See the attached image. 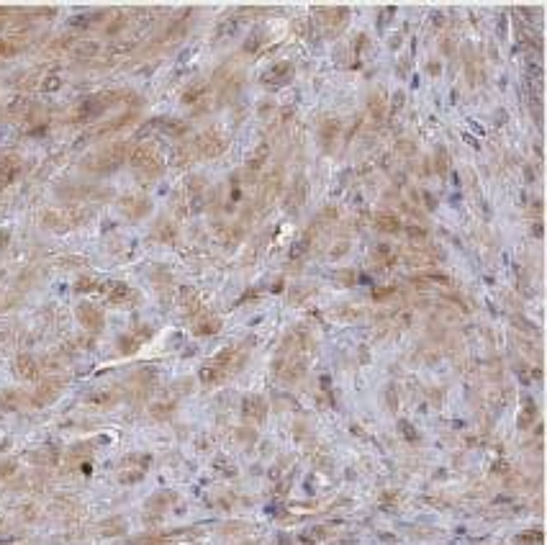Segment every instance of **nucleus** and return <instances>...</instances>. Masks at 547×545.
Wrapping results in <instances>:
<instances>
[{
    "instance_id": "obj_1",
    "label": "nucleus",
    "mask_w": 547,
    "mask_h": 545,
    "mask_svg": "<svg viewBox=\"0 0 547 545\" xmlns=\"http://www.w3.org/2000/svg\"><path fill=\"white\" fill-rule=\"evenodd\" d=\"M129 162H131V167L136 170V173L144 175V178H154V175H159V173H162V167H165L159 152H157L154 147H149V144L136 147V150L131 152Z\"/></svg>"
},
{
    "instance_id": "obj_2",
    "label": "nucleus",
    "mask_w": 547,
    "mask_h": 545,
    "mask_svg": "<svg viewBox=\"0 0 547 545\" xmlns=\"http://www.w3.org/2000/svg\"><path fill=\"white\" fill-rule=\"evenodd\" d=\"M124 157H126V147L124 144H111L108 150L93 155L88 162H85V167L93 170V173H111V170H116L124 165Z\"/></svg>"
},
{
    "instance_id": "obj_3",
    "label": "nucleus",
    "mask_w": 547,
    "mask_h": 545,
    "mask_svg": "<svg viewBox=\"0 0 547 545\" xmlns=\"http://www.w3.org/2000/svg\"><path fill=\"white\" fill-rule=\"evenodd\" d=\"M293 72L296 67L291 62H275L272 67H267V72L262 75V82L270 85V88H283V85H288L293 80Z\"/></svg>"
},
{
    "instance_id": "obj_4",
    "label": "nucleus",
    "mask_w": 547,
    "mask_h": 545,
    "mask_svg": "<svg viewBox=\"0 0 547 545\" xmlns=\"http://www.w3.org/2000/svg\"><path fill=\"white\" fill-rule=\"evenodd\" d=\"M98 293H105L108 304H113V306H121V304H126V301L134 296V291L129 288L126 283H121V280H108V283H100Z\"/></svg>"
},
{
    "instance_id": "obj_5",
    "label": "nucleus",
    "mask_w": 547,
    "mask_h": 545,
    "mask_svg": "<svg viewBox=\"0 0 547 545\" xmlns=\"http://www.w3.org/2000/svg\"><path fill=\"white\" fill-rule=\"evenodd\" d=\"M242 414H244V419H249L254 424H262L267 419V401L262 396H247L242 401Z\"/></svg>"
},
{
    "instance_id": "obj_6",
    "label": "nucleus",
    "mask_w": 547,
    "mask_h": 545,
    "mask_svg": "<svg viewBox=\"0 0 547 545\" xmlns=\"http://www.w3.org/2000/svg\"><path fill=\"white\" fill-rule=\"evenodd\" d=\"M77 319H80V324H82L85 329H90V332H98V329L103 327V314H100V309H98L95 304H90V301H82V304L77 306Z\"/></svg>"
},
{
    "instance_id": "obj_7",
    "label": "nucleus",
    "mask_w": 547,
    "mask_h": 545,
    "mask_svg": "<svg viewBox=\"0 0 547 545\" xmlns=\"http://www.w3.org/2000/svg\"><path fill=\"white\" fill-rule=\"evenodd\" d=\"M113 103V98H103V95H90L88 101H82V106H80V116L77 119H82V121H90V119H95V116H100V113L108 108Z\"/></svg>"
},
{
    "instance_id": "obj_8",
    "label": "nucleus",
    "mask_w": 547,
    "mask_h": 545,
    "mask_svg": "<svg viewBox=\"0 0 547 545\" xmlns=\"http://www.w3.org/2000/svg\"><path fill=\"white\" fill-rule=\"evenodd\" d=\"M224 147H226V141H224V136H218L216 131H208V134H203V136L198 139V150L203 152L206 157H216V155H221Z\"/></svg>"
},
{
    "instance_id": "obj_9",
    "label": "nucleus",
    "mask_w": 547,
    "mask_h": 545,
    "mask_svg": "<svg viewBox=\"0 0 547 545\" xmlns=\"http://www.w3.org/2000/svg\"><path fill=\"white\" fill-rule=\"evenodd\" d=\"M16 376L23 381H36L39 378V363L31 355H18L16 358Z\"/></svg>"
},
{
    "instance_id": "obj_10",
    "label": "nucleus",
    "mask_w": 547,
    "mask_h": 545,
    "mask_svg": "<svg viewBox=\"0 0 547 545\" xmlns=\"http://www.w3.org/2000/svg\"><path fill=\"white\" fill-rule=\"evenodd\" d=\"M154 129H159L165 136H185L188 134V124L185 121H175V119H152Z\"/></svg>"
},
{
    "instance_id": "obj_11",
    "label": "nucleus",
    "mask_w": 547,
    "mask_h": 545,
    "mask_svg": "<svg viewBox=\"0 0 547 545\" xmlns=\"http://www.w3.org/2000/svg\"><path fill=\"white\" fill-rule=\"evenodd\" d=\"M121 209H124L131 219H139V216H144V214L152 211V204H149V198H126V201H121Z\"/></svg>"
},
{
    "instance_id": "obj_12",
    "label": "nucleus",
    "mask_w": 547,
    "mask_h": 545,
    "mask_svg": "<svg viewBox=\"0 0 547 545\" xmlns=\"http://www.w3.org/2000/svg\"><path fill=\"white\" fill-rule=\"evenodd\" d=\"M60 388H62V383H60V381H46V383H41V386L36 388V393H34V404H36V407H44V404H49L51 399H57Z\"/></svg>"
},
{
    "instance_id": "obj_13",
    "label": "nucleus",
    "mask_w": 547,
    "mask_h": 545,
    "mask_svg": "<svg viewBox=\"0 0 547 545\" xmlns=\"http://www.w3.org/2000/svg\"><path fill=\"white\" fill-rule=\"evenodd\" d=\"M198 378L203 381L206 386H218V383H221V381L226 378V373H224V370H221L218 365H213V363L208 360V363H206L203 368L198 370Z\"/></svg>"
},
{
    "instance_id": "obj_14",
    "label": "nucleus",
    "mask_w": 547,
    "mask_h": 545,
    "mask_svg": "<svg viewBox=\"0 0 547 545\" xmlns=\"http://www.w3.org/2000/svg\"><path fill=\"white\" fill-rule=\"evenodd\" d=\"M267 157H270V147L260 144L257 150H252V155L247 157V170H249V173H260V170L265 167V162H267Z\"/></svg>"
},
{
    "instance_id": "obj_15",
    "label": "nucleus",
    "mask_w": 547,
    "mask_h": 545,
    "mask_svg": "<svg viewBox=\"0 0 547 545\" xmlns=\"http://www.w3.org/2000/svg\"><path fill=\"white\" fill-rule=\"evenodd\" d=\"M339 131H342V121H339V119H329V121H324L321 129H319V139H321V144H324V147H332V141L339 136Z\"/></svg>"
},
{
    "instance_id": "obj_16",
    "label": "nucleus",
    "mask_w": 547,
    "mask_h": 545,
    "mask_svg": "<svg viewBox=\"0 0 547 545\" xmlns=\"http://www.w3.org/2000/svg\"><path fill=\"white\" fill-rule=\"evenodd\" d=\"M375 226L380 229L383 234H396V232H401V219L396 214H378L375 216Z\"/></svg>"
},
{
    "instance_id": "obj_17",
    "label": "nucleus",
    "mask_w": 547,
    "mask_h": 545,
    "mask_svg": "<svg viewBox=\"0 0 547 545\" xmlns=\"http://www.w3.org/2000/svg\"><path fill=\"white\" fill-rule=\"evenodd\" d=\"M149 463H152V455H147V453H129L121 461L124 468H136V471H147Z\"/></svg>"
},
{
    "instance_id": "obj_18",
    "label": "nucleus",
    "mask_w": 547,
    "mask_h": 545,
    "mask_svg": "<svg viewBox=\"0 0 547 545\" xmlns=\"http://www.w3.org/2000/svg\"><path fill=\"white\" fill-rule=\"evenodd\" d=\"M218 327H221V324H218L216 317H200V319L193 324L195 334H200V337H203V334H213V332H218Z\"/></svg>"
},
{
    "instance_id": "obj_19",
    "label": "nucleus",
    "mask_w": 547,
    "mask_h": 545,
    "mask_svg": "<svg viewBox=\"0 0 547 545\" xmlns=\"http://www.w3.org/2000/svg\"><path fill=\"white\" fill-rule=\"evenodd\" d=\"M175 409H178V407L172 404V401H159V404H152V407H149L152 417L159 419V422H162V419H170L172 414H175Z\"/></svg>"
},
{
    "instance_id": "obj_20",
    "label": "nucleus",
    "mask_w": 547,
    "mask_h": 545,
    "mask_svg": "<svg viewBox=\"0 0 547 545\" xmlns=\"http://www.w3.org/2000/svg\"><path fill=\"white\" fill-rule=\"evenodd\" d=\"M206 90H208V88H206L203 82H193L190 88H185V93H183V103H188V106H190V103L200 101V98L206 95Z\"/></svg>"
},
{
    "instance_id": "obj_21",
    "label": "nucleus",
    "mask_w": 547,
    "mask_h": 545,
    "mask_svg": "<svg viewBox=\"0 0 547 545\" xmlns=\"http://www.w3.org/2000/svg\"><path fill=\"white\" fill-rule=\"evenodd\" d=\"M139 348H141V342L136 339V334H124V337H119V353L134 355Z\"/></svg>"
},
{
    "instance_id": "obj_22",
    "label": "nucleus",
    "mask_w": 547,
    "mask_h": 545,
    "mask_svg": "<svg viewBox=\"0 0 547 545\" xmlns=\"http://www.w3.org/2000/svg\"><path fill=\"white\" fill-rule=\"evenodd\" d=\"M124 527H126V522H124L121 517H111V520H105V522L100 525V532H103V535H121Z\"/></svg>"
},
{
    "instance_id": "obj_23",
    "label": "nucleus",
    "mask_w": 547,
    "mask_h": 545,
    "mask_svg": "<svg viewBox=\"0 0 547 545\" xmlns=\"http://www.w3.org/2000/svg\"><path fill=\"white\" fill-rule=\"evenodd\" d=\"M154 237L159 242H172V239H175V226L167 224V221H159L157 229H154Z\"/></svg>"
},
{
    "instance_id": "obj_24",
    "label": "nucleus",
    "mask_w": 547,
    "mask_h": 545,
    "mask_svg": "<svg viewBox=\"0 0 547 545\" xmlns=\"http://www.w3.org/2000/svg\"><path fill=\"white\" fill-rule=\"evenodd\" d=\"M100 288V280H95V278H80L77 283H75V291L77 293H93V291H98Z\"/></svg>"
},
{
    "instance_id": "obj_25",
    "label": "nucleus",
    "mask_w": 547,
    "mask_h": 545,
    "mask_svg": "<svg viewBox=\"0 0 547 545\" xmlns=\"http://www.w3.org/2000/svg\"><path fill=\"white\" fill-rule=\"evenodd\" d=\"M144 473H147V471H136V468H124V471H121V476H119V481H121L124 486H129V483H139V481L144 478Z\"/></svg>"
},
{
    "instance_id": "obj_26",
    "label": "nucleus",
    "mask_w": 547,
    "mask_h": 545,
    "mask_svg": "<svg viewBox=\"0 0 547 545\" xmlns=\"http://www.w3.org/2000/svg\"><path fill=\"white\" fill-rule=\"evenodd\" d=\"M237 440L244 445H254L257 442V429L254 427H239L237 429Z\"/></svg>"
},
{
    "instance_id": "obj_27",
    "label": "nucleus",
    "mask_w": 547,
    "mask_h": 545,
    "mask_svg": "<svg viewBox=\"0 0 547 545\" xmlns=\"http://www.w3.org/2000/svg\"><path fill=\"white\" fill-rule=\"evenodd\" d=\"M16 404H18V393L16 391H3L0 393V409H16Z\"/></svg>"
},
{
    "instance_id": "obj_28",
    "label": "nucleus",
    "mask_w": 547,
    "mask_h": 545,
    "mask_svg": "<svg viewBox=\"0 0 547 545\" xmlns=\"http://www.w3.org/2000/svg\"><path fill=\"white\" fill-rule=\"evenodd\" d=\"M367 106H370V113H372L375 119H383V116H386V101H383L380 95H375Z\"/></svg>"
},
{
    "instance_id": "obj_29",
    "label": "nucleus",
    "mask_w": 547,
    "mask_h": 545,
    "mask_svg": "<svg viewBox=\"0 0 547 545\" xmlns=\"http://www.w3.org/2000/svg\"><path fill=\"white\" fill-rule=\"evenodd\" d=\"M113 401H116V396L108 393V391H103V393H93V396H90V404H95V407H111Z\"/></svg>"
},
{
    "instance_id": "obj_30",
    "label": "nucleus",
    "mask_w": 547,
    "mask_h": 545,
    "mask_svg": "<svg viewBox=\"0 0 547 545\" xmlns=\"http://www.w3.org/2000/svg\"><path fill=\"white\" fill-rule=\"evenodd\" d=\"M434 167H437V173H440V175H447V150H445V147H437Z\"/></svg>"
},
{
    "instance_id": "obj_31",
    "label": "nucleus",
    "mask_w": 547,
    "mask_h": 545,
    "mask_svg": "<svg viewBox=\"0 0 547 545\" xmlns=\"http://www.w3.org/2000/svg\"><path fill=\"white\" fill-rule=\"evenodd\" d=\"M398 429H401V435H404V437H406L409 442H416V440H419L416 429H414V427H411V424H409L406 419H401V422H398Z\"/></svg>"
},
{
    "instance_id": "obj_32",
    "label": "nucleus",
    "mask_w": 547,
    "mask_h": 545,
    "mask_svg": "<svg viewBox=\"0 0 547 545\" xmlns=\"http://www.w3.org/2000/svg\"><path fill=\"white\" fill-rule=\"evenodd\" d=\"M265 41V36H262V31H254L247 41H244V52H257L260 49V44Z\"/></svg>"
},
{
    "instance_id": "obj_33",
    "label": "nucleus",
    "mask_w": 547,
    "mask_h": 545,
    "mask_svg": "<svg viewBox=\"0 0 547 545\" xmlns=\"http://www.w3.org/2000/svg\"><path fill=\"white\" fill-rule=\"evenodd\" d=\"M308 247H311V239H308V237L298 239V242L291 247V257H293V260H298V257H301L303 252H308Z\"/></svg>"
},
{
    "instance_id": "obj_34",
    "label": "nucleus",
    "mask_w": 547,
    "mask_h": 545,
    "mask_svg": "<svg viewBox=\"0 0 547 545\" xmlns=\"http://www.w3.org/2000/svg\"><path fill=\"white\" fill-rule=\"evenodd\" d=\"M57 88H62V77H57V75H51V77H46V80L41 82V90H44V93H54Z\"/></svg>"
},
{
    "instance_id": "obj_35",
    "label": "nucleus",
    "mask_w": 547,
    "mask_h": 545,
    "mask_svg": "<svg viewBox=\"0 0 547 545\" xmlns=\"http://www.w3.org/2000/svg\"><path fill=\"white\" fill-rule=\"evenodd\" d=\"M542 540H544V535H542L539 530H537V532H534V530H532V532H522L519 537H516V542H532V545H534V542H542Z\"/></svg>"
},
{
    "instance_id": "obj_36",
    "label": "nucleus",
    "mask_w": 547,
    "mask_h": 545,
    "mask_svg": "<svg viewBox=\"0 0 547 545\" xmlns=\"http://www.w3.org/2000/svg\"><path fill=\"white\" fill-rule=\"evenodd\" d=\"M100 46L95 44V41H82L80 46H77V54H82V57H90V54H95Z\"/></svg>"
},
{
    "instance_id": "obj_37",
    "label": "nucleus",
    "mask_w": 547,
    "mask_h": 545,
    "mask_svg": "<svg viewBox=\"0 0 547 545\" xmlns=\"http://www.w3.org/2000/svg\"><path fill=\"white\" fill-rule=\"evenodd\" d=\"M406 234H409L411 239H426V232H424L421 226H414V224H411V226H406Z\"/></svg>"
},
{
    "instance_id": "obj_38",
    "label": "nucleus",
    "mask_w": 547,
    "mask_h": 545,
    "mask_svg": "<svg viewBox=\"0 0 547 545\" xmlns=\"http://www.w3.org/2000/svg\"><path fill=\"white\" fill-rule=\"evenodd\" d=\"M234 31H237V21H226V23L218 26V34H221V36H224V34L229 36V34H234Z\"/></svg>"
},
{
    "instance_id": "obj_39",
    "label": "nucleus",
    "mask_w": 547,
    "mask_h": 545,
    "mask_svg": "<svg viewBox=\"0 0 547 545\" xmlns=\"http://www.w3.org/2000/svg\"><path fill=\"white\" fill-rule=\"evenodd\" d=\"M404 101H406V93H401V90H398V93H393V106H391V113H396L401 106H404Z\"/></svg>"
},
{
    "instance_id": "obj_40",
    "label": "nucleus",
    "mask_w": 547,
    "mask_h": 545,
    "mask_svg": "<svg viewBox=\"0 0 547 545\" xmlns=\"http://www.w3.org/2000/svg\"><path fill=\"white\" fill-rule=\"evenodd\" d=\"M426 72H429L431 77H437V75L442 72V65H440V62H429V65H426Z\"/></svg>"
},
{
    "instance_id": "obj_41",
    "label": "nucleus",
    "mask_w": 547,
    "mask_h": 545,
    "mask_svg": "<svg viewBox=\"0 0 547 545\" xmlns=\"http://www.w3.org/2000/svg\"><path fill=\"white\" fill-rule=\"evenodd\" d=\"M393 13H396V8H386V11H383V16H380V21H378V23H380V28H383V26H386V23L393 18Z\"/></svg>"
},
{
    "instance_id": "obj_42",
    "label": "nucleus",
    "mask_w": 547,
    "mask_h": 545,
    "mask_svg": "<svg viewBox=\"0 0 547 545\" xmlns=\"http://www.w3.org/2000/svg\"><path fill=\"white\" fill-rule=\"evenodd\" d=\"M350 250V242H342V244H337L334 250H332V257H339V255H344Z\"/></svg>"
},
{
    "instance_id": "obj_43",
    "label": "nucleus",
    "mask_w": 547,
    "mask_h": 545,
    "mask_svg": "<svg viewBox=\"0 0 547 545\" xmlns=\"http://www.w3.org/2000/svg\"><path fill=\"white\" fill-rule=\"evenodd\" d=\"M386 399H388V407H391V409H396V407H398V404H396V388H393V386L388 388V393H386Z\"/></svg>"
},
{
    "instance_id": "obj_44",
    "label": "nucleus",
    "mask_w": 547,
    "mask_h": 545,
    "mask_svg": "<svg viewBox=\"0 0 547 545\" xmlns=\"http://www.w3.org/2000/svg\"><path fill=\"white\" fill-rule=\"evenodd\" d=\"M424 204H426V209H437V198L431 193H424Z\"/></svg>"
},
{
    "instance_id": "obj_45",
    "label": "nucleus",
    "mask_w": 547,
    "mask_h": 545,
    "mask_svg": "<svg viewBox=\"0 0 547 545\" xmlns=\"http://www.w3.org/2000/svg\"><path fill=\"white\" fill-rule=\"evenodd\" d=\"M401 41H404V36L398 34V36H393V39L388 41V46H391V49H398V46H401Z\"/></svg>"
},
{
    "instance_id": "obj_46",
    "label": "nucleus",
    "mask_w": 547,
    "mask_h": 545,
    "mask_svg": "<svg viewBox=\"0 0 547 545\" xmlns=\"http://www.w3.org/2000/svg\"><path fill=\"white\" fill-rule=\"evenodd\" d=\"M8 237H11V234H8V229H3V232H0V247H6V244H8Z\"/></svg>"
},
{
    "instance_id": "obj_47",
    "label": "nucleus",
    "mask_w": 547,
    "mask_h": 545,
    "mask_svg": "<svg viewBox=\"0 0 547 545\" xmlns=\"http://www.w3.org/2000/svg\"><path fill=\"white\" fill-rule=\"evenodd\" d=\"M431 23H434V26L440 28V26L445 23V16H442V13H434V18H431Z\"/></svg>"
},
{
    "instance_id": "obj_48",
    "label": "nucleus",
    "mask_w": 547,
    "mask_h": 545,
    "mask_svg": "<svg viewBox=\"0 0 547 545\" xmlns=\"http://www.w3.org/2000/svg\"><path fill=\"white\" fill-rule=\"evenodd\" d=\"M524 173H527V180L532 183V180H534V173H532V167H524Z\"/></svg>"
},
{
    "instance_id": "obj_49",
    "label": "nucleus",
    "mask_w": 547,
    "mask_h": 545,
    "mask_svg": "<svg viewBox=\"0 0 547 545\" xmlns=\"http://www.w3.org/2000/svg\"><path fill=\"white\" fill-rule=\"evenodd\" d=\"M450 49H452V44H450V41H442V52L450 54Z\"/></svg>"
},
{
    "instance_id": "obj_50",
    "label": "nucleus",
    "mask_w": 547,
    "mask_h": 545,
    "mask_svg": "<svg viewBox=\"0 0 547 545\" xmlns=\"http://www.w3.org/2000/svg\"><path fill=\"white\" fill-rule=\"evenodd\" d=\"M532 232L537 234V237H542V224H537V226H532Z\"/></svg>"
},
{
    "instance_id": "obj_51",
    "label": "nucleus",
    "mask_w": 547,
    "mask_h": 545,
    "mask_svg": "<svg viewBox=\"0 0 547 545\" xmlns=\"http://www.w3.org/2000/svg\"><path fill=\"white\" fill-rule=\"evenodd\" d=\"M144 545H165V542H162V540H147Z\"/></svg>"
}]
</instances>
